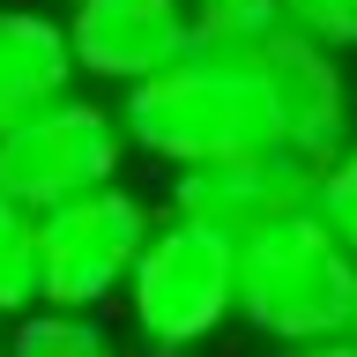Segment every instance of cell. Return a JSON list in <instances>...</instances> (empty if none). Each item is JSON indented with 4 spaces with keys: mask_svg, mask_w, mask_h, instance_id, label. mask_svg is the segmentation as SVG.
<instances>
[{
    "mask_svg": "<svg viewBox=\"0 0 357 357\" xmlns=\"http://www.w3.org/2000/svg\"><path fill=\"white\" fill-rule=\"evenodd\" d=\"M119 127H127V149L156 156L164 172L275 149L268 97H261V75H253V45L216 38V30H186L178 60H164L156 75L119 89Z\"/></svg>",
    "mask_w": 357,
    "mask_h": 357,
    "instance_id": "obj_1",
    "label": "cell"
},
{
    "mask_svg": "<svg viewBox=\"0 0 357 357\" xmlns=\"http://www.w3.org/2000/svg\"><path fill=\"white\" fill-rule=\"evenodd\" d=\"M350 305H357V261L312 208L238 245V320L268 335L275 350L350 335Z\"/></svg>",
    "mask_w": 357,
    "mask_h": 357,
    "instance_id": "obj_2",
    "label": "cell"
},
{
    "mask_svg": "<svg viewBox=\"0 0 357 357\" xmlns=\"http://www.w3.org/2000/svg\"><path fill=\"white\" fill-rule=\"evenodd\" d=\"M119 305H127V328L149 357L201 350L223 320H238V245L201 231V223L156 216Z\"/></svg>",
    "mask_w": 357,
    "mask_h": 357,
    "instance_id": "obj_3",
    "label": "cell"
},
{
    "mask_svg": "<svg viewBox=\"0 0 357 357\" xmlns=\"http://www.w3.org/2000/svg\"><path fill=\"white\" fill-rule=\"evenodd\" d=\"M127 172V127L97 97H60L38 119L0 134V201L22 216H52L82 194H105Z\"/></svg>",
    "mask_w": 357,
    "mask_h": 357,
    "instance_id": "obj_4",
    "label": "cell"
},
{
    "mask_svg": "<svg viewBox=\"0 0 357 357\" xmlns=\"http://www.w3.org/2000/svg\"><path fill=\"white\" fill-rule=\"evenodd\" d=\"M156 231V208L134 186H105L38 216V275L52 312H105L127 290L134 261Z\"/></svg>",
    "mask_w": 357,
    "mask_h": 357,
    "instance_id": "obj_5",
    "label": "cell"
},
{
    "mask_svg": "<svg viewBox=\"0 0 357 357\" xmlns=\"http://www.w3.org/2000/svg\"><path fill=\"white\" fill-rule=\"evenodd\" d=\"M253 75H261V97H268V127H275V149H290L298 164H328L335 149L357 142V97H350V75L328 45L298 38V30H268L253 45Z\"/></svg>",
    "mask_w": 357,
    "mask_h": 357,
    "instance_id": "obj_6",
    "label": "cell"
},
{
    "mask_svg": "<svg viewBox=\"0 0 357 357\" xmlns=\"http://www.w3.org/2000/svg\"><path fill=\"white\" fill-rule=\"evenodd\" d=\"M298 208H312V164H298L290 149H253V156L172 172V216L201 223L231 245H245L253 231L298 216Z\"/></svg>",
    "mask_w": 357,
    "mask_h": 357,
    "instance_id": "obj_7",
    "label": "cell"
},
{
    "mask_svg": "<svg viewBox=\"0 0 357 357\" xmlns=\"http://www.w3.org/2000/svg\"><path fill=\"white\" fill-rule=\"evenodd\" d=\"M186 30H194L186 0H75V8H67L75 75L112 82V89H134L142 75L178 60Z\"/></svg>",
    "mask_w": 357,
    "mask_h": 357,
    "instance_id": "obj_8",
    "label": "cell"
},
{
    "mask_svg": "<svg viewBox=\"0 0 357 357\" xmlns=\"http://www.w3.org/2000/svg\"><path fill=\"white\" fill-rule=\"evenodd\" d=\"M75 97V52H67V22L8 0L0 8V134L38 119L45 105Z\"/></svg>",
    "mask_w": 357,
    "mask_h": 357,
    "instance_id": "obj_9",
    "label": "cell"
},
{
    "mask_svg": "<svg viewBox=\"0 0 357 357\" xmlns=\"http://www.w3.org/2000/svg\"><path fill=\"white\" fill-rule=\"evenodd\" d=\"M8 357H127V342L97 320V312H22L8 328Z\"/></svg>",
    "mask_w": 357,
    "mask_h": 357,
    "instance_id": "obj_10",
    "label": "cell"
},
{
    "mask_svg": "<svg viewBox=\"0 0 357 357\" xmlns=\"http://www.w3.org/2000/svg\"><path fill=\"white\" fill-rule=\"evenodd\" d=\"M45 305V275H38V216H22L0 201V328H15L22 312Z\"/></svg>",
    "mask_w": 357,
    "mask_h": 357,
    "instance_id": "obj_11",
    "label": "cell"
},
{
    "mask_svg": "<svg viewBox=\"0 0 357 357\" xmlns=\"http://www.w3.org/2000/svg\"><path fill=\"white\" fill-rule=\"evenodd\" d=\"M312 216L328 223L335 238H342V253L357 261V142L335 149L328 164L312 172Z\"/></svg>",
    "mask_w": 357,
    "mask_h": 357,
    "instance_id": "obj_12",
    "label": "cell"
},
{
    "mask_svg": "<svg viewBox=\"0 0 357 357\" xmlns=\"http://www.w3.org/2000/svg\"><path fill=\"white\" fill-rule=\"evenodd\" d=\"M275 8H283V30L328 45L335 60L357 52V0H275Z\"/></svg>",
    "mask_w": 357,
    "mask_h": 357,
    "instance_id": "obj_13",
    "label": "cell"
},
{
    "mask_svg": "<svg viewBox=\"0 0 357 357\" xmlns=\"http://www.w3.org/2000/svg\"><path fill=\"white\" fill-rule=\"evenodd\" d=\"M186 15H194V30H216V38L261 45L268 30L283 22V8H275V0H186Z\"/></svg>",
    "mask_w": 357,
    "mask_h": 357,
    "instance_id": "obj_14",
    "label": "cell"
},
{
    "mask_svg": "<svg viewBox=\"0 0 357 357\" xmlns=\"http://www.w3.org/2000/svg\"><path fill=\"white\" fill-rule=\"evenodd\" d=\"M283 357H357V342L350 335H328V342H298V350H283Z\"/></svg>",
    "mask_w": 357,
    "mask_h": 357,
    "instance_id": "obj_15",
    "label": "cell"
},
{
    "mask_svg": "<svg viewBox=\"0 0 357 357\" xmlns=\"http://www.w3.org/2000/svg\"><path fill=\"white\" fill-rule=\"evenodd\" d=\"M350 342H357V305H350Z\"/></svg>",
    "mask_w": 357,
    "mask_h": 357,
    "instance_id": "obj_16",
    "label": "cell"
},
{
    "mask_svg": "<svg viewBox=\"0 0 357 357\" xmlns=\"http://www.w3.org/2000/svg\"><path fill=\"white\" fill-rule=\"evenodd\" d=\"M0 357H8V328H0Z\"/></svg>",
    "mask_w": 357,
    "mask_h": 357,
    "instance_id": "obj_17",
    "label": "cell"
}]
</instances>
